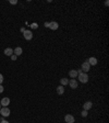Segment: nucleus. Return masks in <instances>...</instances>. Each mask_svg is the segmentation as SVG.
<instances>
[{"label":"nucleus","mask_w":109,"mask_h":123,"mask_svg":"<svg viewBox=\"0 0 109 123\" xmlns=\"http://www.w3.org/2000/svg\"><path fill=\"white\" fill-rule=\"evenodd\" d=\"M78 79H79V81L82 82V84H86L88 81V75L86 73H83L80 69V70H78Z\"/></svg>","instance_id":"1"},{"label":"nucleus","mask_w":109,"mask_h":123,"mask_svg":"<svg viewBox=\"0 0 109 123\" xmlns=\"http://www.w3.org/2000/svg\"><path fill=\"white\" fill-rule=\"evenodd\" d=\"M45 26H46V28H48V26H49V22H46V23H45Z\"/></svg>","instance_id":"22"},{"label":"nucleus","mask_w":109,"mask_h":123,"mask_svg":"<svg viewBox=\"0 0 109 123\" xmlns=\"http://www.w3.org/2000/svg\"><path fill=\"white\" fill-rule=\"evenodd\" d=\"M0 114L2 115L3 118H7L10 115V109L8 107H2L1 110H0Z\"/></svg>","instance_id":"2"},{"label":"nucleus","mask_w":109,"mask_h":123,"mask_svg":"<svg viewBox=\"0 0 109 123\" xmlns=\"http://www.w3.org/2000/svg\"><path fill=\"white\" fill-rule=\"evenodd\" d=\"M3 90H4V88H3V86H2V85H0V93H2Z\"/></svg>","instance_id":"18"},{"label":"nucleus","mask_w":109,"mask_h":123,"mask_svg":"<svg viewBox=\"0 0 109 123\" xmlns=\"http://www.w3.org/2000/svg\"><path fill=\"white\" fill-rule=\"evenodd\" d=\"M90 65L88 64V62H84V63L81 65V70L83 72V73H87L88 70H90Z\"/></svg>","instance_id":"4"},{"label":"nucleus","mask_w":109,"mask_h":123,"mask_svg":"<svg viewBox=\"0 0 109 123\" xmlns=\"http://www.w3.org/2000/svg\"><path fill=\"white\" fill-rule=\"evenodd\" d=\"M60 84H61V86H65L69 84V80L68 78H61L60 79Z\"/></svg>","instance_id":"15"},{"label":"nucleus","mask_w":109,"mask_h":123,"mask_svg":"<svg viewBox=\"0 0 109 123\" xmlns=\"http://www.w3.org/2000/svg\"><path fill=\"white\" fill-rule=\"evenodd\" d=\"M3 53H4L6 56H12V55H13V50H12V48H10V47H8V48L4 50Z\"/></svg>","instance_id":"13"},{"label":"nucleus","mask_w":109,"mask_h":123,"mask_svg":"<svg viewBox=\"0 0 109 123\" xmlns=\"http://www.w3.org/2000/svg\"><path fill=\"white\" fill-rule=\"evenodd\" d=\"M81 115L83 118H86L87 117V111L86 110H83V111H82V113H81Z\"/></svg>","instance_id":"16"},{"label":"nucleus","mask_w":109,"mask_h":123,"mask_svg":"<svg viewBox=\"0 0 109 123\" xmlns=\"http://www.w3.org/2000/svg\"><path fill=\"white\" fill-rule=\"evenodd\" d=\"M87 62H88L90 65H93V66L97 65V58H95V57H90V58L87 59Z\"/></svg>","instance_id":"11"},{"label":"nucleus","mask_w":109,"mask_h":123,"mask_svg":"<svg viewBox=\"0 0 109 123\" xmlns=\"http://www.w3.org/2000/svg\"><path fill=\"white\" fill-rule=\"evenodd\" d=\"M23 36H24L25 40L30 41V40L33 38V33H32V31H30V30H25V31L23 32Z\"/></svg>","instance_id":"3"},{"label":"nucleus","mask_w":109,"mask_h":123,"mask_svg":"<svg viewBox=\"0 0 109 123\" xmlns=\"http://www.w3.org/2000/svg\"><path fill=\"white\" fill-rule=\"evenodd\" d=\"M1 108H2V106H1V103H0V110H1Z\"/></svg>","instance_id":"24"},{"label":"nucleus","mask_w":109,"mask_h":123,"mask_svg":"<svg viewBox=\"0 0 109 123\" xmlns=\"http://www.w3.org/2000/svg\"><path fill=\"white\" fill-rule=\"evenodd\" d=\"M69 76H70L72 79H75L76 77H78V70L76 69H71L70 72H69Z\"/></svg>","instance_id":"10"},{"label":"nucleus","mask_w":109,"mask_h":123,"mask_svg":"<svg viewBox=\"0 0 109 123\" xmlns=\"http://www.w3.org/2000/svg\"><path fill=\"white\" fill-rule=\"evenodd\" d=\"M31 28L32 29H37V24H36V23H34V24L31 25Z\"/></svg>","instance_id":"19"},{"label":"nucleus","mask_w":109,"mask_h":123,"mask_svg":"<svg viewBox=\"0 0 109 123\" xmlns=\"http://www.w3.org/2000/svg\"><path fill=\"white\" fill-rule=\"evenodd\" d=\"M48 28L50 29V30H53V31H56V30H58V28H59V24H58V22H56V21H51V22H49V26Z\"/></svg>","instance_id":"6"},{"label":"nucleus","mask_w":109,"mask_h":123,"mask_svg":"<svg viewBox=\"0 0 109 123\" xmlns=\"http://www.w3.org/2000/svg\"><path fill=\"white\" fill-rule=\"evenodd\" d=\"M64 121H65V123H74L75 119H74V117H73L72 114H65Z\"/></svg>","instance_id":"5"},{"label":"nucleus","mask_w":109,"mask_h":123,"mask_svg":"<svg viewBox=\"0 0 109 123\" xmlns=\"http://www.w3.org/2000/svg\"><path fill=\"white\" fill-rule=\"evenodd\" d=\"M57 93H58V95H63V93H64V87H63V86H58V87H57Z\"/></svg>","instance_id":"14"},{"label":"nucleus","mask_w":109,"mask_h":123,"mask_svg":"<svg viewBox=\"0 0 109 123\" xmlns=\"http://www.w3.org/2000/svg\"><path fill=\"white\" fill-rule=\"evenodd\" d=\"M22 53H23V50L21 47H15V50H13V54L15 56H20V55H22Z\"/></svg>","instance_id":"12"},{"label":"nucleus","mask_w":109,"mask_h":123,"mask_svg":"<svg viewBox=\"0 0 109 123\" xmlns=\"http://www.w3.org/2000/svg\"><path fill=\"white\" fill-rule=\"evenodd\" d=\"M2 81H3V76L1 75V74H0V85L2 84Z\"/></svg>","instance_id":"20"},{"label":"nucleus","mask_w":109,"mask_h":123,"mask_svg":"<svg viewBox=\"0 0 109 123\" xmlns=\"http://www.w3.org/2000/svg\"><path fill=\"white\" fill-rule=\"evenodd\" d=\"M16 57H18V56H15V55L13 54L12 56H11V59H12V60H16Z\"/></svg>","instance_id":"21"},{"label":"nucleus","mask_w":109,"mask_h":123,"mask_svg":"<svg viewBox=\"0 0 109 123\" xmlns=\"http://www.w3.org/2000/svg\"><path fill=\"white\" fill-rule=\"evenodd\" d=\"M92 107H93V103H92V101H86L84 104H83V109L84 110H90V109H92Z\"/></svg>","instance_id":"9"},{"label":"nucleus","mask_w":109,"mask_h":123,"mask_svg":"<svg viewBox=\"0 0 109 123\" xmlns=\"http://www.w3.org/2000/svg\"><path fill=\"white\" fill-rule=\"evenodd\" d=\"M0 103H1L2 107H8L10 104V99L8 98V97H4V98L1 99V102H0Z\"/></svg>","instance_id":"8"},{"label":"nucleus","mask_w":109,"mask_h":123,"mask_svg":"<svg viewBox=\"0 0 109 123\" xmlns=\"http://www.w3.org/2000/svg\"><path fill=\"white\" fill-rule=\"evenodd\" d=\"M10 3L11 4H16L18 3V0H10Z\"/></svg>","instance_id":"17"},{"label":"nucleus","mask_w":109,"mask_h":123,"mask_svg":"<svg viewBox=\"0 0 109 123\" xmlns=\"http://www.w3.org/2000/svg\"><path fill=\"white\" fill-rule=\"evenodd\" d=\"M1 123H9V122H8V121H6V120H2V121H1Z\"/></svg>","instance_id":"23"},{"label":"nucleus","mask_w":109,"mask_h":123,"mask_svg":"<svg viewBox=\"0 0 109 123\" xmlns=\"http://www.w3.org/2000/svg\"><path fill=\"white\" fill-rule=\"evenodd\" d=\"M69 86H70L72 89H76L79 86L78 80H76V79H71V80H69Z\"/></svg>","instance_id":"7"}]
</instances>
